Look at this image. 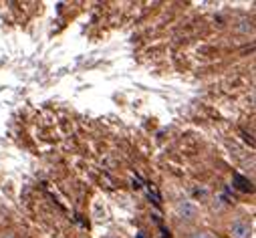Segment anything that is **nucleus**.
I'll list each match as a JSON object with an SVG mask.
<instances>
[{
    "label": "nucleus",
    "mask_w": 256,
    "mask_h": 238,
    "mask_svg": "<svg viewBox=\"0 0 256 238\" xmlns=\"http://www.w3.org/2000/svg\"><path fill=\"white\" fill-rule=\"evenodd\" d=\"M176 214H178V218H182L184 222H194V220L198 218L200 210H198V206L192 202V200H180V202L176 204Z\"/></svg>",
    "instance_id": "1"
},
{
    "label": "nucleus",
    "mask_w": 256,
    "mask_h": 238,
    "mask_svg": "<svg viewBox=\"0 0 256 238\" xmlns=\"http://www.w3.org/2000/svg\"><path fill=\"white\" fill-rule=\"evenodd\" d=\"M230 236L232 238H250L252 236V224L244 218H238L230 224Z\"/></svg>",
    "instance_id": "2"
},
{
    "label": "nucleus",
    "mask_w": 256,
    "mask_h": 238,
    "mask_svg": "<svg viewBox=\"0 0 256 238\" xmlns=\"http://www.w3.org/2000/svg\"><path fill=\"white\" fill-rule=\"evenodd\" d=\"M93 218H95L97 222H101V220L107 218V210H105V204H103L101 200H97V202L93 204Z\"/></svg>",
    "instance_id": "3"
},
{
    "label": "nucleus",
    "mask_w": 256,
    "mask_h": 238,
    "mask_svg": "<svg viewBox=\"0 0 256 238\" xmlns=\"http://www.w3.org/2000/svg\"><path fill=\"white\" fill-rule=\"evenodd\" d=\"M234 182L238 184V188H240L242 192H248V190H250V182H246L244 178H242V176H238V174L234 176Z\"/></svg>",
    "instance_id": "4"
},
{
    "label": "nucleus",
    "mask_w": 256,
    "mask_h": 238,
    "mask_svg": "<svg viewBox=\"0 0 256 238\" xmlns=\"http://www.w3.org/2000/svg\"><path fill=\"white\" fill-rule=\"evenodd\" d=\"M188 238H212L208 232H202V230H196V232H192Z\"/></svg>",
    "instance_id": "5"
},
{
    "label": "nucleus",
    "mask_w": 256,
    "mask_h": 238,
    "mask_svg": "<svg viewBox=\"0 0 256 238\" xmlns=\"http://www.w3.org/2000/svg\"><path fill=\"white\" fill-rule=\"evenodd\" d=\"M0 238H16L14 234H0Z\"/></svg>",
    "instance_id": "6"
},
{
    "label": "nucleus",
    "mask_w": 256,
    "mask_h": 238,
    "mask_svg": "<svg viewBox=\"0 0 256 238\" xmlns=\"http://www.w3.org/2000/svg\"><path fill=\"white\" fill-rule=\"evenodd\" d=\"M81 238H85V236H81Z\"/></svg>",
    "instance_id": "7"
},
{
    "label": "nucleus",
    "mask_w": 256,
    "mask_h": 238,
    "mask_svg": "<svg viewBox=\"0 0 256 238\" xmlns=\"http://www.w3.org/2000/svg\"><path fill=\"white\" fill-rule=\"evenodd\" d=\"M212 238H214V236H212Z\"/></svg>",
    "instance_id": "8"
}]
</instances>
